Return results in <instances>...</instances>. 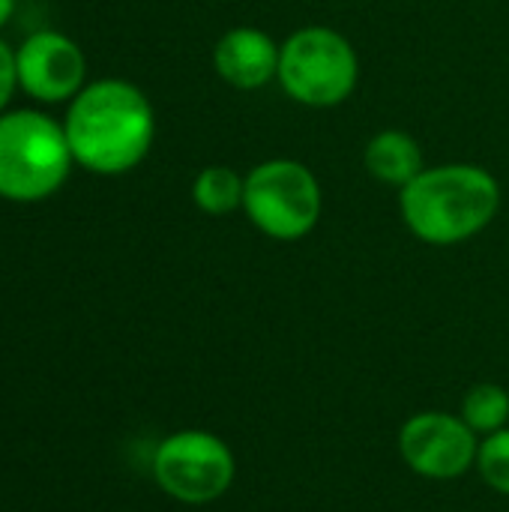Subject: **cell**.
I'll use <instances>...</instances> for the list:
<instances>
[{
  "mask_svg": "<svg viewBox=\"0 0 509 512\" xmlns=\"http://www.w3.org/2000/svg\"><path fill=\"white\" fill-rule=\"evenodd\" d=\"M219 78L237 90H258L279 75V45L258 27H231L213 48Z\"/></svg>",
  "mask_w": 509,
  "mask_h": 512,
  "instance_id": "9c48e42d",
  "label": "cell"
},
{
  "mask_svg": "<svg viewBox=\"0 0 509 512\" xmlns=\"http://www.w3.org/2000/svg\"><path fill=\"white\" fill-rule=\"evenodd\" d=\"M246 177H240L228 165H207L192 183V201L207 216H228L243 207Z\"/></svg>",
  "mask_w": 509,
  "mask_h": 512,
  "instance_id": "8fae6325",
  "label": "cell"
},
{
  "mask_svg": "<svg viewBox=\"0 0 509 512\" xmlns=\"http://www.w3.org/2000/svg\"><path fill=\"white\" fill-rule=\"evenodd\" d=\"M477 468L495 492L509 495V429H498L483 441L477 450Z\"/></svg>",
  "mask_w": 509,
  "mask_h": 512,
  "instance_id": "4fadbf2b",
  "label": "cell"
},
{
  "mask_svg": "<svg viewBox=\"0 0 509 512\" xmlns=\"http://www.w3.org/2000/svg\"><path fill=\"white\" fill-rule=\"evenodd\" d=\"M156 483L183 504H207L228 492L234 480V456L210 432H177L165 438L153 456Z\"/></svg>",
  "mask_w": 509,
  "mask_h": 512,
  "instance_id": "8992f818",
  "label": "cell"
},
{
  "mask_svg": "<svg viewBox=\"0 0 509 512\" xmlns=\"http://www.w3.org/2000/svg\"><path fill=\"white\" fill-rule=\"evenodd\" d=\"M18 87L45 105L72 102L84 90L87 57L75 39L57 30H39L15 48Z\"/></svg>",
  "mask_w": 509,
  "mask_h": 512,
  "instance_id": "52a82bcc",
  "label": "cell"
},
{
  "mask_svg": "<svg viewBox=\"0 0 509 512\" xmlns=\"http://www.w3.org/2000/svg\"><path fill=\"white\" fill-rule=\"evenodd\" d=\"M399 450L417 474L432 480L459 477L477 459L474 429L441 411L411 417L399 432Z\"/></svg>",
  "mask_w": 509,
  "mask_h": 512,
  "instance_id": "ba28073f",
  "label": "cell"
},
{
  "mask_svg": "<svg viewBox=\"0 0 509 512\" xmlns=\"http://www.w3.org/2000/svg\"><path fill=\"white\" fill-rule=\"evenodd\" d=\"M72 150L63 123L18 108L0 114V198L12 204H39L60 192L72 171Z\"/></svg>",
  "mask_w": 509,
  "mask_h": 512,
  "instance_id": "3957f363",
  "label": "cell"
},
{
  "mask_svg": "<svg viewBox=\"0 0 509 512\" xmlns=\"http://www.w3.org/2000/svg\"><path fill=\"white\" fill-rule=\"evenodd\" d=\"M501 207V186L480 165L423 168L399 192V210L411 234L432 246H456L492 225Z\"/></svg>",
  "mask_w": 509,
  "mask_h": 512,
  "instance_id": "7a4b0ae2",
  "label": "cell"
},
{
  "mask_svg": "<svg viewBox=\"0 0 509 512\" xmlns=\"http://www.w3.org/2000/svg\"><path fill=\"white\" fill-rule=\"evenodd\" d=\"M72 159L102 177H117L144 162L156 138L150 99L123 78H99L69 102L63 120Z\"/></svg>",
  "mask_w": 509,
  "mask_h": 512,
  "instance_id": "6da1fadb",
  "label": "cell"
},
{
  "mask_svg": "<svg viewBox=\"0 0 509 512\" xmlns=\"http://www.w3.org/2000/svg\"><path fill=\"white\" fill-rule=\"evenodd\" d=\"M465 423L474 432H498L504 429L509 417V396L504 387L498 384H477L468 396H465V408H462Z\"/></svg>",
  "mask_w": 509,
  "mask_h": 512,
  "instance_id": "7c38bea8",
  "label": "cell"
},
{
  "mask_svg": "<svg viewBox=\"0 0 509 512\" xmlns=\"http://www.w3.org/2000/svg\"><path fill=\"white\" fill-rule=\"evenodd\" d=\"M321 183L297 159H267L246 174L243 210L270 240H300L321 219Z\"/></svg>",
  "mask_w": 509,
  "mask_h": 512,
  "instance_id": "5b68a950",
  "label": "cell"
},
{
  "mask_svg": "<svg viewBox=\"0 0 509 512\" xmlns=\"http://www.w3.org/2000/svg\"><path fill=\"white\" fill-rule=\"evenodd\" d=\"M363 165L375 180L402 189L423 171V150L408 132L384 129L366 144Z\"/></svg>",
  "mask_w": 509,
  "mask_h": 512,
  "instance_id": "30bf717a",
  "label": "cell"
},
{
  "mask_svg": "<svg viewBox=\"0 0 509 512\" xmlns=\"http://www.w3.org/2000/svg\"><path fill=\"white\" fill-rule=\"evenodd\" d=\"M279 84L309 108H333L345 102L360 78L354 45L333 27H300L279 45Z\"/></svg>",
  "mask_w": 509,
  "mask_h": 512,
  "instance_id": "277c9868",
  "label": "cell"
},
{
  "mask_svg": "<svg viewBox=\"0 0 509 512\" xmlns=\"http://www.w3.org/2000/svg\"><path fill=\"white\" fill-rule=\"evenodd\" d=\"M12 12H15V0H0V27L12 18Z\"/></svg>",
  "mask_w": 509,
  "mask_h": 512,
  "instance_id": "9a60e30c",
  "label": "cell"
},
{
  "mask_svg": "<svg viewBox=\"0 0 509 512\" xmlns=\"http://www.w3.org/2000/svg\"><path fill=\"white\" fill-rule=\"evenodd\" d=\"M18 90V66H15V48H9L0 39V114L6 111L9 99Z\"/></svg>",
  "mask_w": 509,
  "mask_h": 512,
  "instance_id": "5bb4252c",
  "label": "cell"
}]
</instances>
